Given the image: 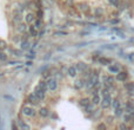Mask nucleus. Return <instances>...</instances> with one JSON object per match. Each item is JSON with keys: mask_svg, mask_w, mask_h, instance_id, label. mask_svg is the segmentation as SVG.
<instances>
[{"mask_svg": "<svg viewBox=\"0 0 134 130\" xmlns=\"http://www.w3.org/2000/svg\"><path fill=\"white\" fill-rule=\"evenodd\" d=\"M47 84H48V89L51 91H55L58 89L59 84H58V79L57 78H49L47 81Z\"/></svg>", "mask_w": 134, "mask_h": 130, "instance_id": "nucleus-1", "label": "nucleus"}, {"mask_svg": "<svg viewBox=\"0 0 134 130\" xmlns=\"http://www.w3.org/2000/svg\"><path fill=\"white\" fill-rule=\"evenodd\" d=\"M21 112H23L24 116H28V117H33L35 115V110L32 109V108H30V107H24L23 110H21Z\"/></svg>", "mask_w": 134, "mask_h": 130, "instance_id": "nucleus-2", "label": "nucleus"}, {"mask_svg": "<svg viewBox=\"0 0 134 130\" xmlns=\"http://www.w3.org/2000/svg\"><path fill=\"white\" fill-rule=\"evenodd\" d=\"M12 21H13V24H15V25H19V24L23 21V17H21V13H20V12L14 11L13 18H12Z\"/></svg>", "mask_w": 134, "mask_h": 130, "instance_id": "nucleus-3", "label": "nucleus"}, {"mask_svg": "<svg viewBox=\"0 0 134 130\" xmlns=\"http://www.w3.org/2000/svg\"><path fill=\"white\" fill-rule=\"evenodd\" d=\"M124 8H127L134 16V0H125V6H124Z\"/></svg>", "mask_w": 134, "mask_h": 130, "instance_id": "nucleus-4", "label": "nucleus"}, {"mask_svg": "<svg viewBox=\"0 0 134 130\" xmlns=\"http://www.w3.org/2000/svg\"><path fill=\"white\" fill-rule=\"evenodd\" d=\"M67 74H68L69 77H76V74H78V67H76V65L74 66V65H72V66L67 67Z\"/></svg>", "mask_w": 134, "mask_h": 130, "instance_id": "nucleus-5", "label": "nucleus"}, {"mask_svg": "<svg viewBox=\"0 0 134 130\" xmlns=\"http://www.w3.org/2000/svg\"><path fill=\"white\" fill-rule=\"evenodd\" d=\"M27 102H30L31 104H38L40 102V99L37 97L35 93H31V95L27 96Z\"/></svg>", "mask_w": 134, "mask_h": 130, "instance_id": "nucleus-6", "label": "nucleus"}, {"mask_svg": "<svg viewBox=\"0 0 134 130\" xmlns=\"http://www.w3.org/2000/svg\"><path fill=\"white\" fill-rule=\"evenodd\" d=\"M34 93L37 95V97L40 99V102H41V101H44L45 97H46V92H45V91H42V90H40L39 88H35Z\"/></svg>", "mask_w": 134, "mask_h": 130, "instance_id": "nucleus-7", "label": "nucleus"}, {"mask_svg": "<svg viewBox=\"0 0 134 130\" xmlns=\"http://www.w3.org/2000/svg\"><path fill=\"white\" fill-rule=\"evenodd\" d=\"M34 20H35V17H34V14H33L32 12H28V13L25 16V21H26V24H32Z\"/></svg>", "mask_w": 134, "mask_h": 130, "instance_id": "nucleus-8", "label": "nucleus"}, {"mask_svg": "<svg viewBox=\"0 0 134 130\" xmlns=\"http://www.w3.org/2000/svg\"><path fill=\"white\" fill-rule=\"evenodd\" d=\"M37 88H39L40 90L45 91V92H47V91L49 90V89H48V84H47V82H44V81H40V82H39V84H38V86H37Z\"/></svg>", "mask_w": 134, "mask_h": 130, "instance_id": "nucleus-9", "label": "nucleus"}, {"mask_svg": "<svg viewBox=\"0 0 134 130\" xmlns=\"http://www.w3.org/2000/svg\"><path fill=\"white\" fill-rule=\"evenodd\" d=\"M28 34L32 36V37H37V36H39V33H38V28L35 27V26H28Z\"/></svg>", "mask_w": 134, "mask_h": 130, "instance_id": "nucleus-10", "label": "nucleus"}, {"mask_svg": "<svg viewBox=\"0 0 134 130\" xmlns=\"http://www.w3.org/2000/svg\"><path fill=\"white\" fill-rule=\"evenodd\" d=\"M28 31V27H27V24H24V23H20L18 25V32L20 33H25Z\"/></svg>", "mask_w": 134, "mask_h": 130, "instance_id": "nucleus-11", "label": "nucleus"}, {"mask_svg": "<svg viewBox=\"0 0 134 130\" xmlns=\"http://www.w3.org/2000/svg\"><path fill=\"white\" fill-rule=\"evenodd\" d=\"M39 115L41 117H48V115H49V110L47 109V108H41V109L39 110Z\"/></svg>", "mask_w": 134, "mask_h": 130, "instance_id": "nucleus-12", "label": "nucleus"}, {"mask_svg": "<svg viewBox=\"0 0 134 130\" xmlns=\"http://www.w3.org/2000/svg\"><path fill=\"white\" fill-rule=\"evenodd\" d=\"M16 123H19V127H20L21 129H30V126L25 124V123L23 122V119H20V118L16 119Z\"/></svg>", "mask_w": 134, "mask_h": 130, "instance_id": "nucleus-13", "label": "nucleus"}, {"mask_svg": "<svg viewBox=\"0 0 134 130\" xmlns=\"http://www.w3.org/2000/svg\"><path fill=\"white\" fill-rule=\"evenodd\" d=\"M34 26L39 30V28H41V26H42V19L41 18H38L37 20H34Z\"/></svg>", "mask_w": 134, "mask_h": 130, "instance_id": "nucleus-14", "label": "nucleus"}, {"mask_svg": "<svg viewBox=\"0 0 134 130\" xmlns=\"http://www.w3.org/2000/svg\"><path fill=\"white\" fill-rule=\"evenodd\" d=\"M21 49H23V50L30 49V42H28V40H24L23 44H21Z\"/></svg>", "mask_w": 134, "mask_h": 130, "instance_id": "nucleus-15", "label": "nucleus"}, {"mask_svg": "<svg viewBox=\"0 0 134 130\" xmlns=\"http://www.w3.org/2000/svg\"><path fill=\"white\" fill-rule=\"evenodd\" d=\"M24 9H25V7H24V5L19 4V2H18V4H15V11H18V12H20V13H21V12H23Z\"/></svg>", "mask_w": 134, "mask_h": 130, "instance_id": "nucleus-16", "label": "nucleus"}, {"mask_svg": "<svg viewBox=\"0 0 134 130\" xmlns=\"http://www.w3.org/2000/svg\"><path fill=\"white\" fill-rule=\"evenodd\" d=\"M7 49V44L5 40H0V50H6Z\"/></svg>", "mask_w": 134, "mask_h": 130, "instance_id": "nucleus-17", "label": "nucleus"}, {"mask_svg": "<svg viewBox=\"0 0 134 130\" xmlns=\"http://www.w3.org/2000/svg\"><path fill=\"white\" fill-rule=\"evenodd\" d=\"M27 8H30V9H33V8H37V7H34V2H31V1H28L27 4L25 5Z\"/></svg>", "mask_w": 134, "mask_h": 130, "instance_id": "nucleus-18", "label": "nucleus"}, {"mask_svg": "<svg viewBox=\"0 0 134 130\" xmlns=\"http://www.w3.org/2000/svg\"><path fill=\"white\" fill-rule=\"evenodd\" d=\"M6 59H7V56L4 53V52L0 51V61H6Z\"/></svg>", "mask_w": 134, "mask_h": 130, "instance_id": "nucleus-19", "label": "nucleus"}, {"mask_svg": "<svg viewBox=\"0 0 134 130\" xmlns=\"http://www.w3.org/2000/svg\"><path fill=\"white\" fill-rule=\"evenodd\" d=\"M54 36H66V32H61V31H58V32H54Z\"/></svg>", "mask_w": 134, "mask_h": 130, "instance_id": "nucleus-20", "label": "nucleus"}, {"mask_svg": "<svg viewBox=\"0 0 134 130\" xmlns=\"http://www.w3.org/2000/svg\"><path fill=\"white\" fill-rule=\"evenodd\" d=\"M38 18H41L42 19V11H41V8L38 9Z\"/></svg>", "mask_w": 134, "mask_h": 130, "instance_id": "nucleus-21", "label": "nucleus"}, {"mask_svg": "<svg viewBox=\"0 0 134 130\" xmlns=\"http://www.w3.org/2000/svg\"><path fill=\"white\" fill-rule=\"evenodd\" d=\"M8 64L9 65H14V64H16V62H8Z\"/></svg>", "mask_w": 134, "mask_h": 130, "instance_id": "nucleus-22", "label": "nucleus"}, {"mask_svg": "<svg viewBox=\"0 0 134 130\" xmlns=\"http://www.w3.org/2000/svg\"><path fill=\"white\" fill-rule=\"evenodd\" d=\"M26 65H28V66H31V65H32V62H27V63H26Z\"/></svg>", "mask_w": 134, "mask_h": 130, "instance_id": "nucleus-23", "label": "nucleus"}, {"mask_svg": "<svg viewBox=\"0 0 134 130\" xmlns=\"http://www.w3.org/2000/svg\"><path fill=\"white\" fill-rule=\"evenodd\" d=\"M0 76H2V73H1V72H0Z\"/></svg>", "mask_w": 134, "mask_h": 130, "instance_id": "nucleus-24", "label": "nucleus"}]
</instances>
